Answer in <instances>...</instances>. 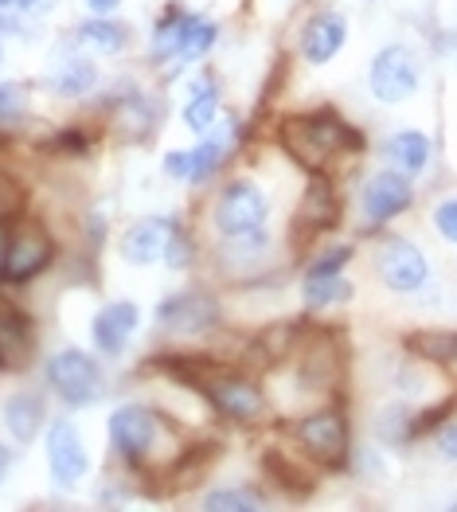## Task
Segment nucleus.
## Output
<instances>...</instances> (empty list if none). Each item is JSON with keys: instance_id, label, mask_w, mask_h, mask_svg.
Returning <instances> with one entry per match:
<instances>
[{"instance_id": "f257e3e1", "label": "nucleus", "mask_w": 457, "mask_h": 512, "mask_svg": "<svg viewBox=\"0 0 457 512\" xmlns=\"http://www.w3.org/2000/svg\"><path fill=\"white\" fill-rule=\"evenodd\" d=\"M102 430H106V454L145 481V497H165L168 470L180 462V454L188 450V442L196 434L168 407H161L153 395L149 399H141V395L114 399Z\"/></svg>"}, {"instance_id": "f03ea898", "label": "nucleus", "mask_w": 457, "mask_h": 512, "mask_svg": "<svg viewBox=\"0 0 457 512\" xmlns=\"http://www.w3.org/2000/svg\"><path fill=\"white\" fill-rule=\"evenodd\" d=\"M274 149L290 161L301 176L309 172L344 169V161H356L368 149L364 129H356L336 106H313V110H286L270 126Z\"/></svg>"}, {"instance_id": "7ed1b4c3", "label": "nucleus", "mask_w": 457, "mask_h": 512, "mask_svg": "<svg viewBox=\"0 0 457 512\" xmlns=\"http://www.w3.org/2000/svg\"><path fill=\"white\" fill-rule=\"evenodd\" d=\"M223 40V20L184 0H168L145 36V71L165 86H176L188 71L204 67Z\"/></svg>"}, {"instance_id": "20e7f679", "label": "nucleus", "mask_w": 457, "mask_h": 512, "mask_svg": "<svg viewBox=\"0 0 457 512\" xmlns=\"http://www.w3.org/2000/svg\"><path fill=\"white\" fill-rule=\"evenodd\" d=\"M98 114V122L106 129V141L114 145H129V149H141V145H153L165 129L172 102H168V86L157 83L153 75L141 79L133 71L106 79V86L98 90V98L90 102Z\"/></svg>"}, {"instance_id": "39448f33", "label": "nucleus", "mask_w": 457, "mask_h": 512, "mask_svg": "<svg viewBox=\"0 0 457 512\" xmlns=\"http://www.w3.org/2000/svg\"><path fill=\"white\" fill-rule=\"evenodd\" d=\"M231 329V305L227 290H219L211 278H188L184 286L161 294L153 305V337L157 344L180 348H215Z\"/></svg>"}, {"instance_id": "423d86ee", "label": "nucleus", "mask_w": 457, "mask_h": 512, "mask_svg": "<svg viewBox=\"0 0 457 512\" xmlns=\"http://www.w3.org/2000/svg\"><path fill=\"white\" fill-rule=\"evenodd\" d=\"M247 157V153H243ZM204 204L192 208V223L200 227L204 239H219V235H239V231H254V227H270L274 223V192L270 184L258 176L254 165H235L223 172L208 192H200Z\"/></svg>"}, {"instance_id": "0eeeda50", "label": "nucleus", "mask_w": 457, "mask_h": 512, "mask_svg": "<svg viewBox=\"0 0 457 512\" xmlns=\"http://www.w3.org/2000/svg\"><path fill=\"white\" fill-rule=\"evenodd\" d=\"M250 126L254 122H250L247 114H235L231 110L219 126L211 129V133H200L192 145H172V149H165L161 161H157V169L176 188L208 192L223 172H231L243 161V153H247L250 145V133H254Z\"/></svg>"}, {"instance_id": "6e6552de", "label": "nucleus", "mask_w": 457, "mask_h": 512, "mask_svg": "<svg viewBox=\"0 0 457 512\" xmlns=\"http://www.w3.org/2000/svg\"><path fill=\"white\" fill-rule=\"evenodd\" d=\"M36 376L51 391L55 407L59 411H71V415L94 411V407H102L114 395V372H110V364L90 344H79V341H63L55 344V348H47L40 356Z\"/></svg>"}, {"instance_id": "1a4fd4ad", "label": "nucleus", "mask_w": 457, "mask_h": 512, "mask_svg": "<svg viewBox=\"0 0 457 512\" xmlns=\"http://www.w3.org/2000/svg\"><path fill=\"white\" fill-rule=\"evenodd\" d=\"M278 434L297 454H305L321 473H340L352 466V419L340 399H325L313 407H301L286 419H278Z\"/></svg>"}, {"instance_id": "9d476101", "label": "nucleus", "mask_w": 457, "mask_h": 512, "mask_svg": "<svg viewBox=\"0 0 457 512\" xmlns=\"http://www.w3.org/2000/svg\"><path fill=\"white\" fill-rule=\"evenodd\" d=\"M340 223H344V192H340V180L329 176V172H309L305 184H301V192H297V200H293L286 231H282L293 266L309 255L321 239H329Z\"/></svg>"}, {"instance_id": "9b49d317", "label": "nucleus", "mask_w": 457, "mask_h": 512, "mask_svg": "<svg viewBox=\"0 0 457 512\" xmlns=\"http://www.w3.org/2000/svg\"><path fill=\"white\" fill-rule=\"evenodd\" d=\"M55 262H63V239L59 231L36 212L12 219L8 231V270L4 290H32L47 274H55Z\"/></svg>"}, {"instance_id": "f8f14e48", "label": "nucleus", "mask_w": 457, "mask_h": 512, "mask_svg": "<svg viewBox=\"0 0 457 512\" xmlns=\"http://www.w3.org/2000/svg\"><path fill=\"white\" fill-rule=\"evenodd\" d=\"M40 446H43V473H47L51 493L75 497V493H83L86 489V481H94L98 462H94V450H90L83 427L75 423L71 411L51 415V423H47V430H43Z\"/></svg>"}, {"instance_id": "ddd939ff", "label": "nucleus", "mask_w": 457, "mask_h": 512, "mask_svg": "<svg viewBox=\"0 0 457 512\" xmlns=\"http://www.w3.org/2000/svg\"><path fill=\"white\" fill-rule=\"evenodd\" d=\"M32 83L51 102L86 106L106 86V71H102V59H94V55H86V51H79V47H71V43H63L55 36V47H51L43 71Z\"/></svg>"}, {"instance_id": "4468645a", "label": "nucleus", "mask_w": 457, "mask_h": 512, "mask_svg": "<svg viewBox=\"0 0 457 512\" xmlns=\"http://www.w3.org/2000/svg\"><path fill=\"white\" fill-rule=\"evenodd\" d=\"M415 196V176L391 169V165L368 172L356 188V219H360L356 231L360 235H383L395 219H403L415 208Z\"/></svg>"}, {"instance_id": "2eb2a0df", "label": "nucleus", "mask_w": 457, "mask_h": 512, "mask_svg": "<svg viewBox=\"0 0 457 512\" xmlns=\"http://www.w3.org/2000/svg\"><path fill=\"white\" fill-rule=\"evenodd\" d=\"M141 329H145V309L137 298H102L90 317H86V344L110 364L118 368L133 356V348L141 341Z\"/></svg>"}, {"instance_id": "dca6fc26", "label": "nucleus", "mask_w": 457, "mask_h": 512, "mask_svg": "<svg viewBox=\"0 0 457 512\" xmlns=\"http://www.w3.org/2000/svg\"><path fill=\"white\" fill-rule=\"evenodd\" d=\"M372 274L375 282L395 294V298H418L430 290L434 282V266L430 255L407 235H383L372 251Z\"/></svg>"}, {"instance_id": "f3484780", "label": "nucleus", "mask_w": 457, "mask_h": 512, "mask_svg": "<svg viewBox=\"0 0 457 512\" xmlns=\"http://www.w3.org/2000/svg\"><path fill=\"white\" fill-rule=\"evenodd\" d=\"M184 219L188 212H141L133 215V219H125L122 227L114 231V243H110V251L114 258L129 266V270H149V266H161V258H165L168 243H172V235L184 227Z\"/></svg>"}, {"instance_id": "a211bd4d", "label": "nucleus", "mask_w": 457, "mask_h": 512, "mask_svg": "<svg viewBox=\"0 0 457 512\" xmlns=\"http://www.w3.org/2000/svg\"><path fill=\"white\" fill-rule=\"evenodd\" d=\"M43 333L36 313L0 290V376L24 380L28 372L40 368Z\"/></svg>"}, {"instance_id": "6ab92c4d", "label": "nucleus", "mask_w": 457, "mask_h": 512, "mask_svg": "<svg viewBox=\"0 0 457 512\" xmlns=\"http://www.w3.org/2000/svg\"><path fill=\"white\" fill-rule=\"evenodd\" d=\"M55 415V399L51 391L43 387V380H24L16 384L4 399H0V430L20 446V450H32L43 438V430Z\"/></svg>"}, {"instance_id": "aec40b11", "label": "nucleus", "mask_w": 457, "mask_h": 512, "mask_svg": "<svg viewBox=\"0 0 457 512\" xmlns=\"http://www.w3.org/2000/svg\"><path fill=\"white\" fill-rule=\"evenodd\" d=\"M422 90V67L407 43H383L368 63V94L379 106H403Z\"/></svg>"}, {"instance_id": "412c9836", "label": "nucleus", "mask_w": 457, "mask_h": 512, "mask_svg": "<svg viewBox=\"0 0 457 512\" xmlns=\"http://www.w3.org/2000/svg\"><path fill=\"white\" fill-rule=\"evenodd\" d=\"M348 36H352V24L340 8H313L301 16V24L293 32V55L305 67L321 71L340 59V51L348 47Z\"/></svg>"}, {"instance_id": "4be33fe9", "label": "nucleus", "mask_w": 457, "mask_h": 512, "mask_svg": "<svg viewBox=\"0 0 457 512\" xmlns=\"http://www.w3.org/2000/svg\"><path fill=\"white\" fill-rule=\"evenodd\" d=\"M227 114H231V106H227V86L219 79V71L208 63L188 71L184 75V98L176 106V122L192 137H200V133H211Z\"/></svg>"}, {"instance_id": "5701e85b", "label": "nucleus", "mask_w": 457, "mask_h": 512, "mask_svg": "<svg viewBox=\"0 0 457 512\" xmlns=\"http://www.w3.org/2000/svg\"><path fill=\"white\" fill-rule=\"evenodd\" d=\"M258 477L266 481V489L274 497H290V501L313 497L321 485V470L305 454H297L282 434H278V446H266L258 454Z\"/></svg>"}, {"instance_id": "b1692460", "label": "nucleus", "mask_w": 457, "mask_h": 512, "mask_svg": "<svg viewBox=\"0 0 457 512\" xmlns=\"http://www.w3.org/2000/svg\"><path fill=\"white\" fill-rule=\"evenodd\" d=\"M59 40L106 63V59H125L137 47V28L129 20H122L118 12L114 16H90V12H83L79 20L59 28Z\"/></svg>"}, {"instance_id": "393cba45", "label": "nucleus", "mask_w": 457, "mask_h": 512, "mask_svg": "<svg viewBox=\"0 0 457 512\" xmlns=\"http://www.w3.org/2000/svg\"><path fill=\"white\" fill-rule=\"evenodd\" d=\"M106 141V129L94 118H71L63 126H43V133L32 141V149L47 157L51 165H83L98 153V145Z\"/></svg>"}, {"instance_id": "a878e982", "label": "nucleus", "mask_w": 457, "mask_h": 512, "mask_svg": "<svg viewBox=\"0 0 457 512\" xmlns=\"http://www.w3.org/2000/svg\"><path fill=\"white\" fill-rule=\"evenodd\" d=\"M278 497L266 489L262 477H231V481H208L200 493H196V509L204 512H262L274 509Z\"/></svg>"}, {"instance_id": "bb28decb", "label": "nucleus", "mask_w": 457, "mask_h": 512, "mask_svg": "<svg viewBox=\"0 0 457 512\" xmlns=\"http://www.w3.org/2000/svg\"><path fill=\"white\" fill-rule=\"evenodd\" d=\"M36 83L32 79H12L0 75V133L20 141L28 129L36 126Z\"/></svg>"}, {"instance_id": "cd10ccee", "label": "nucleus", "mask_w": 457, "mask_h": 512, "mask_svg": "<svg viewBox=\"0 0 457 512\" xmlns=\"http://www.w3.org/2000/svg\"><path fill=\"white\" fill-rule=\"evenodd\" d=\"M379 157L391 165V169L407 172V176H422V172L430 169V161H434V141H430V133L426 129H395V133H387L383 137V145H379Z\"/></svg>"}, {"instance_id": "c85d7f7f", "label": "nucleus", "mask_w": 457, "mask_h": 512, "mask_svg": "<svg viewBox=\"0 0 457 512\" xmlns=\"http://www.w3.org/2000/svg\"><path fill=\"white\" fill-rule=\"evenodd\" d=\"M137 497H145V481L133 470H125L122 462H106V470L94 473V485H90V501L98 509H125L133 505Z\"/></svg>"}, {"instance_id": "c756f323", "label": "nucleus", "mask_w": 457, "mask_h": 512, "mask_svg": "<svg viewBox=\"0 0 457 512\" xmlns=\"http://www.w3.org/2000/svg\"><path fill=\"white\" fill-rule=\"evenodd\" d=\"M356 298V282L348 274H333V278H297V301L305 313L321 317L329 309H344Z\"/></svg>"}, {"instance_id": "7c9ffc66", "label": "nucleus", "mask_w": 457, "mask_h": 512, "mask_svg": "<svg viewBox=\"0 0 457 512\" xmlns=\"http://www.w3.org/2000/svg\"><path fill=\"white\" fill-rule=\"evenodd\" d=\"M415 403L411 399H391L375 411L372 434L379 446H411L415 442Z\"/></svg>"}, {"instance_id": "2f4dec72", "label": "nucleus", "mask_w": 457, "mask_h": 512, "mask_svg": "<svg viewBox=\"0 0 457 512\" xmlns=\"http://www.w3.org/2000/svg\"><path fill=\"white\" fill-rule=\"evenodd\" d=\"M403 348L434 368H457V329H411Z\"/></svg>"}, {"instance_id": "473e14b6", "label": "nucleus", "mask_w": 457, "mask_h": 512, "mask_svg": "<svg viewBox=\"0 0 457 512\" xmlns=\"http://www.w3.org/2000/svg\"><path fill=\"white\" fill-rule=\"evenodd\" d=\"M352 258H356V243H352V239L317 243L309 255L297 262V278H333V274H348Z\"/></svg>"}, {"instance_id": "72a5a7b5", "label": "nucleus", "mask_w": 457, "mask_h": 512, "mask_svg": "<svg viewBox=\"0 0 457 512\" xmlns=\"http://www.w3.org/2000/svg\"><path fill=\"white\" fill-rule=\"evenodd\" d=\"M28 212V184L0 161V223H12Z\"/></svg>"}, {"instance_id": "f704fd0d", "label": "nucleus", "mask_w": 457, "mask_h": 512, "mask_svg": "<svg viewBox=\"0 0 457 512\" xmlns=\"http://www.w3.org/2000/svg\"><path fill=\"white\" fill-rule=\"evenodd\" d=\"M430 227L442 243L457 247V192L454 196H438L434 208H430Z\"/></svg>"}, {"instance_id": "c9c22d12", "label": "nucleus", "mask_w": 457, "mask_h": 512, "mask_svg": "<svg viewBox=\"0 0 457 512\" xmlns=\"http://www.w3.org/2000/svg\"><path fill=\"white\" fill-rule=\"evenodd\" d=\"M434 450H438L442 462L457 466V419H450V423H442V427L434 430Z\"/></svg>"}, {"instance_id": "e433bc0d", "label": "nucleus", "mask_w": 457, "mask_h": 512, "mask_svg": "<svg viewBox=\"0 0 457 512\" xmlns=\"http://www.w3.org/2000/svg\"><path fill=\"white\" fill-rule=\"evenodd\" d=\"M16 466H20V446H16L8 434H0V489L12 481Z\"/></svg>"}, {"instance_id": "4c0bfd02", "label": "nucleus", "mask_w": 457, "mask_h": 512, "mask_svg": "<svg viewBox=\"0 0 457 512\" xmlns=\"http://www.w3.org/2000/svg\"><path fill=\"white\" fill-rule=\"evenodd\" d=\"M79 8L90 12V16H114V12L125 8V0H79Z\"/></svg>"}, {"instance_id": "58836bf2", "label": "nucleus", "mask_w": 457, "mask_h": 512, "mask_svg": "<svg viewBox=\"0 0 457 512\" xmlns=\"http://www.w3.org/2000/svg\"><path fill=\"white\" fill-rule=\"evenodd\" d=\"M8 231L12 223H0V290H4V270H8Z\"/></svg>"}, {"instance_id": "ea45409f", "label": "nucleus", "mask_w": 457, "mask_h": 512, "mask_svg": "<svg viewBox=\"0 0 457 512\" xmlns=\"http://www.w3.org/2000/svg\"><path fill=\"white\" fill-rule=\"evenodd\" d=\"M55 0H8V8H20V12H47Z\"/></svg>"}, {"instance_id": "a19ab883", "label": "nucleus", "mask_w": 457, "mask_h": 512, "mask_svg": "<svg viewBox=\"0 0 457 512\" xmlns=\"http://www.w3.org/2000/svg\"><path fill=\"white\" fill-rule=\"evenodd\" d=\"M4 59H8V40L0 36V67H4Z\"/></svg>"}]
</instances>
